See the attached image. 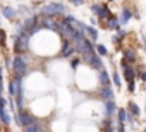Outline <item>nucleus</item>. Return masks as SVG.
Wrapping results in <instances>:
<instances>
[{"instance_id":"obj_1","label":"nucleus","mask_w":146,"mask_h":132,"mask_svg":"<svg viewBox=\"0 0 146 132\" xmlns=\"http://www.w3.org/2000/svg\"><path fill=\"white\" fill-rule=\"evenodd\" d=\"M14 50H16V53L17 55H23L24 51H28V48H29V34L24 31V33H21V34H16L14 36Z\"/></svg>"},{"instance_id":"obj_2","label":"nucleus","mask_w":146,"mask_h":132,"mask_svg":"<svg viewBox=\"0 0 146 132\" xmlns=\"http://www.w3.org/2000/svg\"><path fill=\"white\" fill-rule=\"evenodd\" d=\"M12 67H14L16 77H24L26 72H28V58H26L24 55H17V57L14 58Z\"/></svg>"},{"instance_id":"obj_3","label":"nucleus","mask_w":146,"mask_h":132,"mask_svg":"<svg viewBox=\"0 0 146 132\" xmlns=\"http://www.w3.org/2000/svg\"><path fill=\"white\" fill-rule=\"evenodd\" d=\"M81 60H84L86 63H90L91 67H93V69H96V71H102V69H103V62H102L100 55H96L95 51L83 53V55H81Z\"/></svg>"},{"instance_id":"obj_4","label":"nucleus","mask_w":146,"mask_h":132,"mask_svg":"<svg viewBox=\"0 0 146 132\" xmlns=\"http://www.w3.org/2000/svg\"><path fill=\"white\" fill-rule=\"evenodd\" d=\"M65 12V5L64 4H58V2H52L48 5H43L41 9V14L43 16H57V14H64Z\"/></svg>"},{"instance_id":"obj_5","label":"nucleus","mask_w":146,"mask_h":132,"mask_svg":"<svg viewBox=\"0 0 146 132\" xmlns=\"http://www.w3.org/2000/svg\"><path fill=\"white\" fill-rule=\"evenodd\" d=\"M16 122H17L19 127H28V125L36 123V122H35V117L29 115V113H26V112H19V113L16 115Z\"/></svg>"},{"instance_id":"obj_6","label":"nucleus","mask_w":146,"mask_h":132,"mask_svg":"<svg viewBox=\"0 0 146 132\" xmlns=\"http://www.w3.org/2000/svg\"><path fill=\"white\" fill-rule=\"evenodd\" d=\"M120 69H122V72H124V77H125V81H127V82H132V81L136 79V76H137L136 69H134V67H131V63H127L125 60L120 63Z\"/></svg>"},{"instance_id":"obj_7","label":"nucleus","mask_w":146,"mask_h":132,"mask_svg":"<svg viewBox=\"0 0 146 132\" xmlns=\"http://www.w3.org/2000/svg\"><path fill=\"white\" fill-rule=\"evenodd\" d=\"M91 12H93L95 16H98L100 19H105V17H110V16H112L110 11H108V7H107V5H102V4L91 5Z\"/></svg>"},{"instance_id":"obj_8","label":"nucleus","mask_w":146,"mask_h":132,"mask_svg":"<svg viewBox=\"0 0 146 132\" xmlns=\"http://www.w3.org/2000/svg\"><path fill=\"white\" fill-rule=\"evenodd\" d=\"M76 51V48H74V43H70V40H64V43H62V51H60V55L62 57H70L72 53Z\"/></svg>"},{"instance_id":"obj_9","label":"nucleus","mask_w":146,"mask_h":132,"mask_svg":"<svg viewBox=\"0 0 146 132\" xmlns=\"http://www.w3.org/2000/svg\"><path fill=\"white\" fill-rule=\"evenodd\" d=\"M41 26H43V28H46V29H53V31H57V33H58V24H57V22H53V19H50L48 16H45V17L41 19Z\"/></svg>"},{"instance_id":"obj_10","label":"nucleus","mask_w":146,"mask_h":132,"mask_svg":"<svg viewBox=\"0 0 146 132\" xmlns=\"http://www.w3.org/2000/svg\"><path fill=\"white\" fill-rule=\"evenodd\" d=\"M131 17H132V12H131V9H127V7H124V9H122V12H120V17H119V22H120V24H127V22L131 21Z\"/></svg>"},{"instance_id":"obj_11","label":"nucleus","mask_w":146,"mask_h":132,"mask_svg":"<svg viewBox=\"0 0 146 132\" xmlns=\"http://www.w3.org/2000/svg\"><path fill=\"white\" fill-rule=\"evenodd\" d=\"M124 60H125L127 63H134V62L137 60L136 51H134L132 48H125V50H124Z\"/></svg>"},{"instance_id":"obj_12","label":"nucleus","mask_w":146,"mask_h":132,"mask_svg":"<svg viewBox=\"0 0 146 132\" xmlns=\"http://www.w3.org/2000/svg\"><path fill=\"white\" fill-rule=\"evenodd\" d=\"M100 96H102L105 101H112V100H113V91H112V88H110V86H105V88H102V91H100Z\"/></svg>"},{"instance_id":"obj_13","label":"nucleus","mask_w":146,"mask_h":132,"mask_svg":"<svg viewBox=\"0 0 146 132\" xmlns=\"http://www.w3.org/2000/svg\"><path fill=\"white\" fill-rule=\"evenodd\" d=\"M105 113H107V118H112L113 113H115V101H105Z\"/></svg>"},{"instance_id":"obj_14","label":"nucleus","mask_w":146,"mask_h":132,"mask_svg":"<svg viewBox=\"0 0 146 132\" xmlns=\"http://www.w3.org/2000/svg\"><path fill=\"white\" fill-rule=\"evenodd\" d=\"M98 81H100V84L105 88V86H108L110 84V77H108V72L107 71H100V74H98Z\"/></svg>"},{"instance_id":"obj_15","label":"nucleus","mask_w":146,"mask_h":132,"mask_svg":"<svg viewBox=\"0 0 146 132\" xmlns=\"http://www.w3.org/2000/svg\"><path fill=\"white\" fill-rule=\"evenodd\" d=\"M127 112H129L132 117H139V106L136 105V101H129V103H127Z\"/></svg>"},{"instance_id":"obj_16","label":"nucleus","mask_w":146,"mask_h":132,"mask_svg":"<svg viewBox=\"0 0 146 132\" xmlns=\"http://www.w3.org/2000/svg\"><path fill=\"white\" fill-rule=\"evenodd\" d=\"M119 26H120V22H119V17H115V16H110V17H108V28H110V29H117V31H119Z\"/></svg>"},{"instance_id":"obj_17","label":"nucleus","mask_w":146,"mask_h":132,"mask_svg":"<svg viewBox=\"0 0 146 132\" xmlns=\"http://www.w3.org/2000/svg\"><path fill=\"white\" fill-rule=\"evenodd\" d=\"M2 14H4L7 19H14V17H16V11H14L12 7H7V5L2 9Z\"/></svg>"},{"instance_id":"obj_18","label":"nucleus","mask_w":146,"mask_h":132,"mask_svg":"<svg viewBox=\"0 0 146 132\" xmlns=\"http://www.w3.org/2000/svg\"><path fill=\"white\" fill-rule=\"evenodd\" d=\"M86 33L90 34V38H91L93 41H96V40H98V31H96L95 28H91V26H86Z\"/></svg>"},{"instance_id":"obj_19","label":"nucleus","mask_w":146,"mask_h":132,"mask_svg":"<svg viewBox=\"0 0 146 132\" xmlns=\"http://www.w3.org/2000/svg\"><path fill=\"white\" fill-rule=\"evenodd\" d=\"M95 48H96V51H98L100 57H107L108 55V50L105 48V45H95Z\"/></svg>"},{"instance_id":"obj_20","label":"nucleus","mask_w":146,"mask_h":132,"mask_svg":"<svg viewBox=\"0 0 146 132\" xmlns=\"http://www.w3.org/2000/svg\"><path fill=\"white\" fill-rule=\"evenodd\" d=\"M24 132H41V129H40V125H38V123H33V125L24 127Z\"/></svg>"},{"instance_id":"obj_21","label":"nucleus","mask_w":146,"mask_h":132,"mask_svg":"<svg viewBox=\"0 0 146 132\" xmlns=\"http://www.w3.org/2000/svg\"><path fill=\"white\" fill-rule=\"evenodd\" d=\"M112 81H113V84H115L117 88H120V86H122L120 77H119V74H117V72H113V74H112Z\"/></svg>"},{"instance_id":"obj_22","label":"nucleus","mask_w":146,"mask_h":132,"mask_svg":"<svg viewBox=\"0 0 146 132\" xmlns=\"http://www.w3.org/2000/svg\"><path fill=\"white\" fill-rule=\"evenodd\" d=\"M40 29H41V26H38V24H36V26H33V28H31V29H28V31H26V33H28V34H29V36H33V34H36V33H38V31H40Z\"/></svg>"},{"instance_id":"obj_23","label":"nucleus","mask_w":146,"mask_h":132,"mask_svg":"<svg viewBox=\"0 0 146 132\" xmlns=\"http://www.w3.org/2000/svg\"><path fill=\"white\" fill-rule=\"evenodd\" d=\"M117 132H125V125H124V122H119V123H117Z\"/></svg>"},{"instance_id":"obj_24","label":"nucleus","mask_w":146,"mask_h":132,"mask_svg":"<svg viewBox=\"0 0 146 132\" xmlns=\"http://www.w3.org/2000/svg\"><path fill=\"white\" fill-rule=\"evenodd\" d=\"M79 63H81V58H74V60L70 62V65H72V69H76V67H78Z\"/></svg>"},{"instance_id":"obj_25","label":"nucleus","mask_w":146,"mask_h":132,"mask_svg":"<svg viewBox=\"0 0 146 132\" xmlns=\"http://www.w3.org/2000/svg\"><path fill=\"white\" fill-rule=\"evenodd\" d=\"M4 41H5V31L0 29V43H4Z\"/></svg>"},{"instance_id":"obj_26","label":"nucleus","mask_w":146,"mask_h":132,"mask_svg":"<svg viewBox=\"0 0 146 132\" xmlns=\"http://www.w3.org/2000/svg\"><path fill=\"white\" fill-rule=\"evenodd\" d=\"M127 89H129L131 93H134V91H136V84H134V81H132V82H129V88H127Z\"/></svg>"},{"instance_id":"obj_27","label":"nucleus","mask_w":146,"mask_h":132,"mask_svg":"<svg viewBox=\"0 0 146 132\" xmlns=\"http://www.w3.org/2000/svg\"><path fill=\"white\" fill-rule=\"evenodd\" d=\"M70 2L74 4V5H83V2H84V0H70Z\"/></svg>"},{"instance_id":"obj_28","label":"nucleus","mask_w":146,"mask_h":132,"mask_svg":"<svg viewBox=\"0 0 146 132\" xmlns=\"http://www.w3.org/2000/svg\"><path fill=\"white\" fill-rule=\"evenodd\" d=\"M139 77H141V79H143V81H144V82H146V71H143V72H141V74H139Z\"/></svg>"},{"instance_id":"obj_29","label":"nucleus","mask_w":146,"mask_h":132,"mask_svg":"<svg viewBox=\"0 0 146 132\" xmlns=\"http://www.w3.org/2000/svg\"><path fill=\"white\" fill-rule=\"evenodd\" d=\"M2 91H4V88H2V82H0V96H2Z\"/></svg>"},{"instance_id":"obj_30","label":"nucleus","mask_w":146,"mask_h":132,"mask_svg":"<svg viewBox=\"0 0 146 132\" xmlns=\"http://www.w3.org/2000/svg\"><path fill=\"white\" fill-rule=\"evenodd\" d=\"M103 132H113V129H107V130H103Z\"/></svg>"},{"instance_id":"obj_31","label":"nucleus","mask_w":146,"mask_h":132,"mask_svg":"<svg viewBox=\"0 0 146 132\" xmlns=\"http://www.w3.org/2000/svg\"><path fill=\"white\" fill-rule=\"evenodd\" d=\"M0 82H2V69H0Z\"/></svg>"},{"instance_id":"obj_32","label":"nucleus","mask_w":146,"mask_h":132,"mask_svg":"<svg viewBox=\"0 0 146 132\" xmlns=\"http://www.w3.org/2000/svg\"><path fill=\"white\" fill-rule=\"evenodd\" d=\"M144 48H146V40H144Z\"/></svg>"},{"instance_id":"obj_33","label":"nucleus","mask_w":146,"mask_h":132,"mask_svg":"<svg viewBox=\"0 0 146 132\" xmlns=\"http://www.w3.org/2000/svg\"><path fill=\"white\" fill-rule=\"evenodd\" d=\"M143 132H146V129H144V130H143Z\"/></svg>"},{"instance_id":"obj_34","label":"nucleus","mask_w":146,"mask_h":132,"mask_svg":"<svg viewBox=\"0 0 146 132\" xmlns=\"http://www.w3.org/2000/svg\"><path fill=\"white\" fill-rule=\"evenodd\" d=\"M110 2H112V0H110Z\"/></svg>"}]
</instances>
